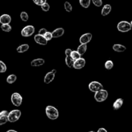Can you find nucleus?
Here are the masks:
<instances>
[{
  "label": "nucleus",
  "instance_id": "nucleus-1",
  "mask_svg": "<svg viewBox=\"0 0 132 132\" xmlns=\"http://www.w3.org/2000/svg\"><path fill=\"white\" fill-rule=\"evenodd\" d=\"M46 116L51 120H55L59 117V112L56 108L53 106H47L45 109Z\"/></svg>",
  "mask_w": 132,
  "mask_h": 132
},
{
  "label": "nucleus",
  "instance_id": "nucleus-2",
  "mask_svg": "<svg viewBox=\"0 0 132 132\" xmlns=\"http://www.w3.org/2000/svg\"><path fill=\"white\" fill-rule=\"evenodd\" d=\"M108 97V92L107 90L102 88L95 92L94 99L98 103H102L105 101Z\"/></svg>",
  "mask_w": 132,
  "mask_h": 132
},
{
  "label": "nucleus",
  "instance_id": "nucleus-3",
  "mask_svg": "<svg viewBox=\"0 0 132 132\" xmlns=\"http://www.w3.org/2000/svg\"><path fill=\"white\" fill-rule=\"evenodd\" d=\"M117 30L121 32H128L131 30V23L127 21H122L117 24Z\"/></svg>",
  "mask_w": 132,
  "mask_h": 132
},
{
  "label": "nucleus",
  "instance_id": "nucleus-4",
  "mask_svg": "<svg viewBox=\"0 0 132 132\" xmlns=\"http://www.w3.org/2000/svg\"><path fill=\"white\" fill-rule=\"evenodd\" d=\"M21 116V112L19 110H13L8 114V120L10 122L18 121Z\"/></svg>",
  "mask_w": 132,
  "mask_h": 132
},
{
  "label": "nucleus",
  "instance_id": "nucleus-5",
  "mask_svg": "<svg viewBox=\"0 0 132 132\" xmlns=\"http://www.w3.org/2000/svg\"><path fill=\"white\" fill-rule=\"evenodd\" d=\"M11 101L13 105L19 107L21 105L22 102H23V97L19 93H13L11 95Z\"/></svg>",
  "mask_w": 132,
  "mask_h": 132
},
{
  "label": "nucleus",
  "instance_id": "nucleus-6",
  "mask_svg": "<svg viewBox=\"0 0 132 132\" xmlns=\"http://www.w3.org/2000/svg\"><path fill=\"white\" fill-rule=\"evenodd\" d=\"M35 32V27L32 25H27L24 27V28L22 29L21 34V36L23 37H30V36H32Z\"/></svg>",
  "mask_w": 132,
  "mask_h": 132
},
{
  "label": "nucleus",
  "instance_id": "nucleus-7",
  "mask_svg": "<svg viewBox=\"0 0 132 132\" xmlns=\"http://www.w3.org/2000/svg\"><path fill=\"white\" fill-rule=\"evenodd\" d=\"M88 88L92 92H96L98 90L103 88V86L101 82L98 81H92L88 85Z\"/></svg>",
  "mask_w": 132,
  "mask_h": 132
},
{
  "label": "nucleus",
  "instance_id": "nucleus-8",
  "mask_svg": "<svg viewBox=\"0 0 132 132\" xmlns=\"http://www.w3.org/2000/svg\"><path fill=\"white\" fill-rule=\"evenodd\" d=\"M57 71L56 70L53 69L51 72H49L45 75V77H44V82L45 84H49L51 82L54 81V78H55V73H56Z\"/></svg>",
  "mask_w": 132,
  "mask_h": 132
},
{
  "label": "nucleus",
  "instance_id": "nucleus-9",
  "mask_svg": "<svg viewBox=\"0 0 132 132\" xmlns=\"http://www.w3.org/2000/svg\"><path fill=\"white\" fill-rule=\"evenodd\" d=\"M86 64V61L84 58H82L81 57L79 59H76L74 61V63H73V68L77 70H80L82 69V68H84Z\"/></svg>",
  "mask_w": 132,
  "mask_h": 132
},
{
  "label": "nucleus",
  "instance_id": "nucleus-10",
  "mask_svg": "<svg viewBox=\"0 0 132 132\" xmlns=\"http://www.w3.org/2000/svg\"><path fill=\"white\" fill-rule=\"evenodd\" d=\"M92 39V34L91 33H86L82 34L79 38V42L81 44H88Z\"/></svg>",
  "mask_w": 132,
  "mask_h": 132
},
{
  "label": "nucleus",
  "instance_id": "nucleus-11",
  "mask_svg": "<svg viewBox=\"0 0 132 132\" xmlns=\"http://www.w3.org/2000/svg\"><path fill=\"white\" fill-rule=\"evenodd\" d=\"M34 41L36 43L40 45H46L48 43V41L45 39L44 36L39 34L34 36Z\"/></svg>",
  "mask_w": 132,
  "mask_h": 132
},
{
  "label": "nucleus",
  "instance_id": "nucleus-12",
  "mask_svg": "<svg viewBox=\"0 0 132 132\" xmlns=\"http://www.w3.org/2000/svg\"><path fill=\"white\" fill-rule=\"evenodd\" d=\"M8 114H9V112L6 110L0 112V126L5 125L9 121V120H8Z\"/></svg>",
  "mask_w": 132,
  "mask_h": 132
},
{
  "label": "nucleus",
  "instance_id": "nucleus-13",
  "mask_svg": "<svg viewBox=\"0 0 132 132\" xmlns=\"http://www.w3.org/2000/svg\"><path fill=\"white\" fill-rule=\"evenodd\" d=\"M64 33V30L63 28H57L56 29L54 30L52 32V34L53 38H58V37H60L61 36H63Z\"/></svg>",
  "mask_w": 132,
  "mask_h": 132
},
{
  "label": "nucleus",
  "instance_id": "nucleus-14",
  "mask_svg": "<svg viewBox=\"0 0 132 132\" xmlns=\"http://www.w3.org/2000/svg\"><path fill=\"white\" fill-rule=\"evenodd\" d=\"M11 21V16L9 14H5L0 16V23L1 24H10Z\"/></svg>",
  "mask_w": 132,
  "mask_h": 132
},
{
  "label": "nucleus",
  "instance_id": "nucleus-15",
  "mask_svg": "<svg viewBox=\"0 0 132 132\" xmlns=\"http://www.w3.org/2000/svg\"><path fill=\"white\" fill-rule=\"evenodd\" d=\"M45 59L43 58H37V59H35L32 60L30 63V65L32 67H41V66L45 64Z\"/></svg>",
  "mask_w": 132,
  "mask_h": 132
},
{
  "label": "nucleus",
  "instance_id": "nucleus-16",
  "mask_svg": "<svg viewBox=\"0 0 132 132\" xmlns=\"http://www.w3.org/2000/svg\"><path fill=\"white\" fill-rule=\"evenodd\" d=\"M123 103V99H122V98H119V99H117L113 104V110H119L122 106Z\"/></svg>",
  "mask_w": 132,
  "mask_h": 132
},
{
  "label": "nucleus",
  "instance_id": "nucleus-17",
  "mask_svg": "<svg viewBox=\"0 0 132 132\" xmlns=\"http://www.w3.org/2000/svg\"><path fill=\"white\" fill-rule=\"evenodd\" d=\"M111 10H112V6L109 4H106V5H104L103 7L101 10V15L103 16H106V15H108V14L110 13Z\"/></svg>",
  "mask_w": 132,
  "mask_h": 132
},
{
  "label": "nucleus",
  "instance_id": "nucleus-18",
  "mask_svg": "<svg viewBox=\"0 0 132 132\" xmlns=\"http://www.w3.org/2000/svg\"><path fill=\"white\" fill-rule=\"evenodd\" d=\"M113 50L117 52H123L126 50V47L121 44H114L112 47Z\"/></svg>",
  "mask_w": 132,
  "mask_h": 132
},
{
  "label": "nucleus",
  "instance_id": "nucleus-19",
  "mask_svg": "<svg viewBox=\"0 0 132 132\" xmlns=\"http://www.w3.org/2000/svg\"><path fill=\"white\" fill-rule=\"evenodd\" d=\"M30 46L28 44H23V45H21L17 48V52L19 54H22V53H24L25 52L28 51V50L29 49Z\"/></svg>",
  "mask_w": 132,
  "mask_h": 132
},
{
  "label": "nucleus",
  "instance_id": "nucleus-20",
  "mask_svg": "<svg viewBox=\"0 0 132 132\" xmlns=\"http://www.w3.org/2000/svg\"><path fill=\"white\" fill-rule=\"evenodd\" d=\"M86 50H87V44H81L77 48V50L80 55L82 56L86 53Z\"/></svg>",
  "mask_w": 132,
  "mask_h": 132
},
{
  "label": "nucleus",
  "instance_id": "nucleus-21",
  "mask_svg": "<svg viewBox=\"0 0 132 132\" xmlns=\"http://www.w3.org/2000/svg\"><path fill=\"white\" fill-rule=\"evenodd\" d=\"M73 63H74V60L72 59L70 55H66L65 63L68 66V67L72 68L73 67Z\"/></svg>",
  "mask_w": 132,
  "mask_h": 132
},
{
  "label": "nucleus",
  "instance_id": "nucleus-22",
  "mask_svg": "<svg viewBox=\"0 0 132 132\" xmlns=\"http://www.w3.org/2000/svg\"><path fill=\"white\" fill-rule=\"evenodd\" d=\"M17 80V76L15 74H10L6 78V82L9 84H13Z\"/></svg>",
  "mask_w": 132,
  "mask_h": 132
},
{
  "label": "nucleus",
  "instance_id": "nucleus-23",
  "mask_svg": "<svg viewBox=\"0 0 132 132\" xmlns=\"http://www.w3.org/2000/svg\"><path fill=\"white\" fill-rule=\"evenodd\" d=\"M79 3L81 6L85 9L88 8L91 3V0H79Z\"/></svg>",
  "mask_w": 132,
  "mask_h": 132
},
{
  "label": "nucleus",
  "instance_id": "nucleus-24",
  "mask_svg": "<svg viewBox=\"0 0 132 132\" xmlns=\"http://www.w3.org/2000/svg\"><path fill=\"white\" fill-rule=\"evenodd\" d=\"M1 28L5 32H9L12 30V27L9 24H1Z\"/></svg>",
  "mask_w": 132,
  "mask_h": 132
},
{
  "label": "nucleus",
  "instance_id": "nucleus-25",
  "mask_svg": "<svg viewBox=\"0 0 132 132\" xmlns=\"http://www.w3.org/2000/svg\"><path fill=\"white\" fill-rule=\"evenodd\" d=\"M70 56L72 57V59L75 61L76 60V59L81 57V55H80V54L77 51H76V50H72L70 54Z\"/></svg>",
  "mask_w": 132,
  "mask_h": 132
},
{
  "label": "nucleus",
  "instance_id": "nucleus-26",
  "mask_svg": "<svg viewBox=\"0 0 132 132\" xmlns=\"http://www.w3.org/2000/svg\"><path fill=\"white\" fill-rule=\"evenodd\" d=\"M104 67H105L106 69L108 70L112 69V68H113V61H111V60L107 61L105 63V64H104Z\"/></svg>",
  "mask_w": 132,
  "mask_h": 132
},
{
  "label": "nucleus",
  "instance_id": "nucleus-27",
  "mask_svg": "<svg viewBox=\"0 0 132 132\" xmlns=\"http://www.w3.org/2000/svg\"><path fill=\"white\" fill-rule=\"evenodd\" d=\"M20 18L23 21H27L28 20V15L27 14V12H26L24 11L21 12L20 14Z\"/></svg>",
  "mask_w": 132,
  "mask_h": 132
},
{
  "label": "nucleus",
  "instance_id": "nucleus-28",
  "mask_svg": "<svg viewBox=\"0 0 132 132\" xmlns=\"http://www.w3.org/2000/svg\"><path fill=\"white\" fill-rule=\"evenodd\" d=\"M64 9L66 10V11L68 12H70L72 10V6L70 3L68 1H66L64 3Z\"/></svg>",
  "mask_w": 132,
  "mask_h": 132
},
{
  "label": "nucleus",
  "instance_id": "nucleus-29",
  "mask_svg": "<svg viewBox=\"0 0 132 132\" xmlns=\"http://www.w3.org/2000/svg\"><path fill=\"white\" fill-rule=\"evenodd\" d=\"M6 66L4 62H3L2 61L0 60V73H4L6 71Z\"/></svg>",
  "mask_w": 132,
  "mask_h": 132
},
{
  "label": "nucleus",
  "instance_id": "nucleus-30",
  "mask_svg": "<svg viewBox=\"0 0 132 132\" xmlns=\"http://www.w3.org/2000/svg\"><path fill=\"white\" fill-rule=\"evenodd\" d=\"M41 9H42V10L45 12L48 11V10H50V8L49 4L46 2L43 4V5L41 6Z\"/></svg>",
  "mask_w": 132,
  "mask_h": 132
},
{
  "label": "nucleus",
  "instance_id": "nucleus-31",
  "mask_svg": "<svg viewBox=\"0 0 132 132\" xmlns=\"http://www.w3.org/2000/svg\"><path fill=\"white\" fill-rule=\"evenodd\" d=\"M44 37H45V39H46L48 41H50V40H52V39L53 38L52 32H48V31L45 34H44Z\"/></svg>",
  "mask_w": 132,
  "mask_h": 132
},
{
  "label": "nucleus",
  "instance_id": "nucleus-32",
  "mask_svg": "<svg viewBox=\"0 0 132 132\" xmlns=\"http://www.w3.org/2000/svg\"><path fill=\"white\" fill-rule=\"evenodd\" d=\"M93 4L97 7H100L103 5V1L102 0H92Z\"/></svg>",
  "mask_w": 132,
  "mask_h": 132
},
{
  "label": "nucleus",
  "instance_id": "nucleus-33",
  "mask_svg": "<svg viewBox=\"0 0 132 132\" xmlns=\"http://www.w3.org/2000/svg\"><path fill=\"white\" fill-rule=\"evenodd\" d=\"M32 1L36 5H38V6H41L43 4L46 2V0H32Z\"/></svg>",
  "mask_w": 132,
  "mask_h": 132
},
{
  "label": "nucleus",
  "instance_id": "nucleus-34",
  "mask_svg": "<svg viewBox=\"0 0 132 132\" xmlns=\"http://www.w3.org/2000/svg\"><path fill=\"white\" fill-rule=\"evenodd\" d=\"M46 32H47V30H46V28H42L39 30L38 34H41V35H43V36H44V34H45Z\"/></svg>",
  "mask_w": 132,
  "mask_h": 132
},
{
  "label": "nucleus",
  "instance_id": "nucleus-35",
  "mask_svg": "<svg viewBox=\"0 0 132 132\" xmlns=\"http://www.w3.org/2000/svg\"><path fill=\"white\" fill-rule=\"evenodd\" d=\"M71 52H72V50L70 48H67V50H65V55H70Z\"/></svg>",
  "mask_w": 132,
  "mask_h": 132
},
{
  "label": "nucleus",
  "instance_id": "nucleus-36",
  "mask_svg": "<svg viewBox=\"0 0 132 132\" xmlns=\"http://www.w3.org/2000/svg\"><path fill=\"white\" fill-rule=\"evenodd\" d=\"M98 132H107V130L106 129L103 128H101L98 130Z\"/></svg>",
  "mask_w": 132,
  "mask_h": 132
},
{
  "label": "nucleus",
  "instance_id": "nucleus-37",
  "mask_svg": "<svg viewBox=\"0 0 132 132\" xmlns=\"http://www.w3.org/2000/svg\"><path fill=\"white\" fill-rule=\"evenodd\" d=\"M11 131H12V132H17V131H15V130H7V132H11Z\"/></svg>",
  "mask_w": 132,
  "mask_h": 132
},
{
  "label": "nucleus",
  "instance_id": "nucleus-38",
  "mask_svg": "<svg viewBox=\"0 0 132 132\" xmlns=\"http://www.w3.org/2000/svg\"><path fill=\"white\" fill-rule=\"evenodd\" d=\"M131 23V27H132V21H131V23Z\"/></svg>",
  "mask_w": 132,
  "mask_h": 132
}]
</instances>
